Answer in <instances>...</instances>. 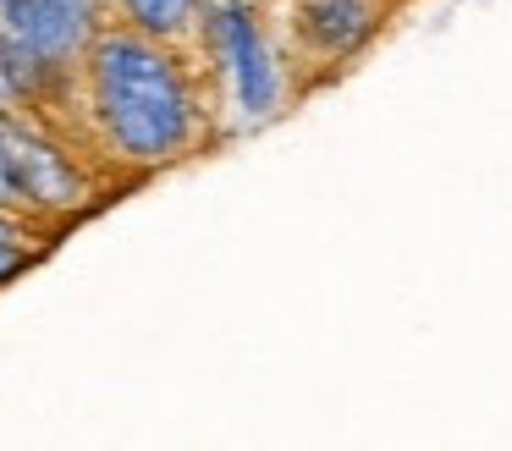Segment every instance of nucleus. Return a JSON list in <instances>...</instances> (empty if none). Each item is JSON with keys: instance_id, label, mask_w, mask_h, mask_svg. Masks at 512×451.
<instances>
[{"instance_id": "f257e3e1", "label": "nucleus", "mask_w": 512, "mask_h": 451, "mask_svg": "<svg viewBox=\"0 0 512 451\" xmlns=\"http://www.w3.org/2000/svg\"><path fill=\"white\" fill-rule=\"evenodd\" d=\"M72 88L89 116V138L127 171H160L182 160L210 127V105L193 66L182 61V44L149 39L122 22L94 33Z\"/></svg>"}, {"instance_id": "f03ea898", "label": "nucleus", "mask_w": 512, "mask_h": 451, "mask_svg": "<svg viewBox=\"0 0 512 451\" xmlns=\"http://www.w3.org/2000/svg\"><path fill=\"white\" fill-rule=\"evenodd\" d=\"M105 22V0H0V50L28 110L45 116L50 105H67L83 55Z\"/></svg>"}, {"instance_id": "7ed1b4c3", "label": "nucleus", "mask_w": 512, "mask_h": 451, "mask_svg": "<svg viewBox=\"0 0 512 451\" xmlns=\"http://www.w3.org/2000/svg\"><path fill=\"white\" fill-rule=\"evenodd\" d=\"M193 44H204L221 105L237 127H265L287 105V61L259 17V0H204Z\"/></svg>"}, {"instance_id": "20e7f679", "label": "nucleus", "mask_w": 512, "mask_h": 451, "mask_svg": "<svg viewBox=\"0 0 512 451\" xmlns=\"http://www.w3.org/2000/svg\"><path fill=\"white\" fill-rule=\"evenodd\" d=\"M0 132H6V171H12V198L23 220H61L94 204L89 165L72 154L61 132H50L39 110H0Z\"/></svg>"}, {"instance_id": "39448f33", "label": "nucleus", "mask_w": 512, "mask_h": 451, "mask_svg": "<svg viewBox=\"0 0 512 451\" xmlns=\"http://www.w3.org/2000/svg\"><path fill=\"white\" fill-rule=\"evenodd\" d=\"M375 17H380L375 0H298L303 39L320 55H331V61L364 50L369 33H375Z\"/></svg>"}, {"instance_id": "423d86ee", "label": "nucleus", "mask_w": 512, "mask_h": 451, "mask_svg": "<svg viewBox=\"0 0 512 451\" xmlns=\"http://www.w3.org/2000/svg\"><path fill=\"white\" fill-rule=\"evenodd\" d=\"M111 22L122 28H138L149 39H166V44H193L204 17V0H105Z\"/></svg>"}, {"instance_id": "0eeeda50", "label": "nucleus", "mask_w": 512, "mask_h": 451, "mask_svg": "<svg viewBox=\"0 0 512 451\" xmlns=\"http://www.w3.org/2000/svg\"><path fill=\"white\" fill-rule=\"evenodd\" d=\"M34 264V248H28V237H12V242H0V292L17 281V275Z\"/></svg>"}, {"instance_id": "6e6552de", "label": "nucleus", "mask_w": 512, "mask_h": 451, "mask_svg": "<svg viewBox=\"0 0 512 451\" xmlns=\"http://www.w3.org/2000/svg\"><path fill=\"white\" fill-rule=\"evenodd\" d=\"M0 110H28L23 105V88H17V72H12V61H6V50H0Z\"/></svg>"}, {"instance_id": "1a4fd4ad", "label": "nucleus", "mask_w": 512, "mask_h": 451, "mask_svg": "<svg viewBox=\"0 0 512 451\" xmlns=\"http://www.w3.org/2000/svg\"><path fill=\"white\" fill-rule=\"evenodd\" d=\"M12 237H28V220L17 209H0V242H12Z\"/></svg>"}]
</instances>
